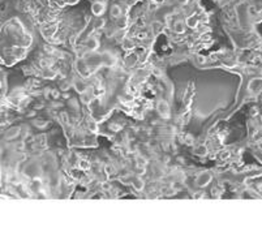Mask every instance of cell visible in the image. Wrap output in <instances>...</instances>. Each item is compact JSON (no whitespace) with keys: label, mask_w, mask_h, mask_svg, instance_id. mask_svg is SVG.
Returning <instances> with one entry per match:
<instances>
[{"label":"cell","mask_w":262,"mask_h":232,"mask_svg":"<svg viewBox=\"0 0 262 232\" xmlns=\"http://www.w3.org/2000/svg\"><path fill=\"white\" fill-rule=\"evenodd\" d=\"M91 9H93V13H94L95 16H101V14L104 13L106 5H104V3H102V1H95L94 4H93Z\"/></svg>","instance_id":"cell-1"},{"label":"cell","mask_w":262,"mask_h":232,"mask_svg":"<svg viewBox=\"0 0 262 232\" xmlns=\"http://www.w3.org/2000/svg\"><path fill=\"white\" fill-rule=\"evenodd\" d=\"M211 180V175L209 172H202L201 173V176L198 178V180H197V184L200 185V187H205V185H207L209 182H210Z\"/></svg>","instance_id":"cell-2"},{"label":"cell","mask_w":262,"mask_h":232,"mask_svg":"<svg viewBox=\"0 0 262 232\" xmlns=\"http://www.w3.org/2000/svg\"><path fill=\"white\" fill-rule=\"evenodd\" d=\"M156 110H158V112L163 116V117L168 116V114H170V107H168V104L166 102H159L158 106H156Z\"/></svg>","instance_id":"cell-3"},{"label":"cell","mask_w":262,"mask_h":232,"mask_svg":"<svg viewBox=\"0 0 262 232\" xmlns=\"http://www.w3.org/2000/svg\"><path fill=\"white\" fill-rule=\"evenodd\" d=\"M111 16L113 18H119L121 16V8L119 5H112L111 7Z\"/></svg>","instance_id":"cell-4"},{"label":"cell","mask_w":262,"mask_h":232,"mask_svg":"<svg viewBox=\"0 0 262 232\" xmlns=\"http://www.w3.org/2000/svg\"><path fill=\"white\" fill-rule=\"evenodd\" d=\"M20 132V128L18 127H14V128H12V129H9L8 130V133H7V138L8 140H11V138H14L17 136V133Z\"/></svg>","instance_id":"cell-5"},{"label":"cell","mask_w":262,"mask_h":232,"mask_svg":"<svg viewBox=\"0 0 262 232\" xmlns=\"http://www.w3.org/2000/svg\"><path fill=\"white\" fill-rule=\"evenodd\" d=\"M87 47H89V50H95L98 47V42L95 39H90L87 42Z\"/></svg>","instance_id":"cell-6"},{"label":"cell","mask_w":262,"mask_h":232,"mask_svg":"<svg viewBox=\"0 0 262 232\" xmlns=\"http://www.w3.org/2000/svg\"><path fill=\"white\" fill-rule=\"evenodd\" d=\"M151 28H153L154 31H159L162 29V24H161V22H158V21H155V22L151 24Z\"/></svg>","instance_id":"cell-7"},{"label":"cell","mask_w":262,"mask_h":232,"mask_svg":"<svg viewBox=\"0 0 262 232\" xmlns=\"http://www.w3.org/2000/svg\"><path fill=\"white\" fill-rule=\"evenodd\" d=\"M175 29H176V31H179V33H183V31H184V24H183V22H176Z\"/></svg>","instance_id":"cell-8"},{"label":"cell","mask_w":262,"mask_h":232,"mask_svg":"<svg viewBox=\"0 0 262 232\" xmlns=\"http://www.w3.org/2000/svg\"><path fill=\"white\" fill-rule=\"evenodd\" d=\"M76 88H77L78 93H84V91H85V85L81 83V82H76Z\"/></svg>","instance_id":"cell-9"},{"label":"cell","mask_w":262,"mask_h":232,"mask_svg":"<svg viewBox=\"0 0 262 232\" xmlns=\"http://www.w3.org/2000/svg\"><path fill=\"white\" fill-rule=\"evenodd\" d=\"M187 25H188V26H190V28H194V26L197 25V21H196L194 18H188Z\"/></svg>","instance_id":"cell-10"},{"label":"cell","mask_w":262,"mask_h":232,"mask_svg":"<svg viewBox=\"0 0 262 232\" xmlns=\"http://www.w3.org/2000/svg\"><path fill=\"white\" fill-rule=\"evenodd\" d=\"M206 151H207V150H206V147H205V146H201V147H197V149H196V153H197V154H205Z\"/></svg>","instance_id":"cell-11"},{"label":"cell","mask_w":262,"mask_h":232,"mask_svg":"<svg viewBox=\"0 0 262 232\" xmlns=\"http://www.w3.org/2000/svg\"><path fill=\"white\" fill-rule=\"evenodd\" d=\"M135 185H136V188H138V189H142V187H144V182L139 180V179H137V180L135 181Z\"/></svg>","instance_id":"cell-12"},{"label":"cell","mask_w":262,"mask_h":232,"mask_svg":"<svg viewBox=\"0 0 262 232\" xmlns=\"http://www.w3.org/2000/svg\"><path fill=\"white\" fill-rule=\"evenodd\" d=\"M179 3H181V4H185V3H188V0H177Z\"/></svg>","instance_id":"cell-13"},{"label":"cell","mask_w":262,"mask_h":232,"mask_svg":"<svg viewBox=\"0 0 262 232\" xmlns=\"http://www.w3.org/2000/svg\"><path fill=\"white\" fill-rule=\"evenodd\" d=\"M1 62H3V60H1V59H0V63H1Z\"/></svg>","instance_id":"cell-14"}]
</instances>
